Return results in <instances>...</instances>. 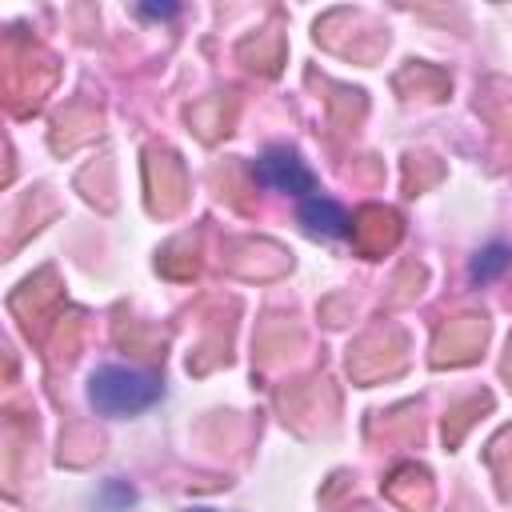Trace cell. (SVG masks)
I'll use <instances>...</instances> for the list:
<instances>
[{
  "label": "cell",
  "mask_w": 512,
  "mask_h": 512,
  "mask_svg": "<svg viewBox=\"0 0 512 512\" xmlns=\"http://www.w3.org/2000/svg\"><path fill=\"white\" fill-rule=\"evenodd\" d=\"M140 16H152V20H164V16H176V4H144V8H136Z\"/></svg>",
  "instance_id": "cell-5"
},
{
  "label": "cell",
  "mask_w": 512,
  "mask_h": 512,
  "mask_svg": "<svg viewBox=\"0 0 512 512\" xmlns=\"http://www.w3.org/2000/svg\"><path fill=\"white\" fill-rule=\"evenodd\" d=\"M300 224H304L312 236H324V240L348 236V212H344L332 196H320V192H312V196L300 200Z\"/></svg>",
  "instance_id": "cell-3"
},
{
  "label": "cell",
  "mask_w": 512,
  "mask_h": 512,
  "mask_svg": "<svg viewBox=\"0 0 512 512\" xmlns=\"http://www.w3.org/2000/svg\"><path fill=\"white\" fill-rule=\"evenodd\" d=\"M256 180H260L264 188L284 192V196H296V200H304V196L316 192V176H312L308 164H304L292 148H284V144H272V148L260 152V160H256Z\"/></svg>",
  "instance_id": "cell-2"
},
{
  "label": "cell",
  "mask_w": 512,
  "mask_h": 512,
  "mask_svg": "<svg viewBox=\"0 0 512 512\" xmlns=\"http://www.w3.org/2000/svg\"><path fill=\"white\" fill-rule=\"evenodd\" d=\"M160 392H164L160 376H152L144 368H124V364H104L88 380V400L104 416L144 412V408H152L160 400Z\"/></svg>",
  "instance_id": "cell-1"
},
{
  "label": "cell",
  "mask_w": 512,
  "mask_h": 512,
  "mask_svg": "<svg viewBox=\"0 0 512 512\" xmlns=\"http://www.w3.org/2000/svg\"><path fill=\"white\" fill-rule=\"evenodd\" d=\"M512 268V248L508 244H488V248H480L476 252V260H472V268H468V276L476 280V284H484V280H496L500 272H508Z\"/></svg>",
  "instance_id": "cell-4"
},
{
  "label": "cell",
  "mask_w": 512,
  "mask_h": 512,
  "mask_svg": "<svg viewBox=\"0 0 512 512\" xmlns=\"http://www.w3.org/2000/svg\"><path fill=\"white\" fill-rule=\"evenodd\" d=\"M188 512H216V508H188Z\"/></svg>",
  "instance_id": "cell-6"
}]
</instances>
